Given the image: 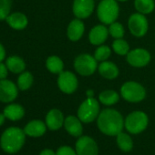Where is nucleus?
<instances>
[{
	"instance_id": "nucleus-1",
	"label": "nucleus",
	"mask_w": 155,
	"mask_h": 155,
	"mask_svg": "<svg viewBox=\"0 0 155 155\" xmlns=\"http://www.w3.org/2000/svg\"><path fill=\"white\" fill-rule=\"evenodd\" d=\"M97 121L100 130L109 136H117L124 127L122 115L113 109H105L101 111Z\"/></svg>"
},
{
	"instance_id": "nucleus-2",
	"label": "nucleus",
	"mask_w": 155,
	"mask_h": 155,
	"mask_svg": "<svg viewBox=\"0 0 155 155\" xmlns=\"http://www.w3.org/2000/svg\"><path fill=\"white\" fill-rule=\"evenodd\" d=\"M26 140V133L24 130L18 127L8 128L0 137L1 149L9 154L18 152L24 146Z\"/></svg>"
},
{
	"instance_id": "nucleus-3",
	"label": "nucleus",
	"mask_w": 155,
	"mask_h": 155,
	"mask_svg": "<svg viewBox=\"0 0 155 155\" xmlns=\"http://www.w3.org/2000/svg\"><path fill=\"white\" fill-rule=\"evenodd\" d=\"M98 19L106 26L118 20L120 16V6L116 0H101L96 9Z\"/></svg>"
},
{
	"instance_id": "nucleus-4",
	"label": "nucleus",
	"mask_w": 155,
	"mask_h": 155,
	"mask_svg": "<svg viewBox=\"0 0 155 155\" xmlns=\"http://www.w3.org/2000/svg\"><path fill=\"white\" fill-rule=\"evenodd\" d=\"M120 93L123 100L131 103L140 102L146 97L145 88L140 83L134 81L124 82L120 87Z\"/></svg>"
},
{
	"instance_id": "nucleus-5",
	"label": "nucleus",
	"mask_w": 155,
	"mask_h": 155,
	"mask_svg": "<svg viewBox=\"0 0 155 155\" xmlns=\"http://www.w3.org/2000/svg\"><path fill=\"white\" fill-rule=\"evenodd\" d=\"M75 71L82 76V77H90L92 76L96 70H98V61L94 58V56L90 55L88 53H82L77 56L73 62Z\"/></svg>"
},
{
	"instance_id": "nucleus-6",
	"label": "nucleus",
	"mask_w": 155,
	"mask_h": 155,
	"mask_svg": "<svg viewBox=\"0 0 155 155\" xmlns=\"http://www.w3.org/2000/svg\"><path fill=\"white\" fill-rule=\"evenodd\" d=\"M100 103L93 98H87L78 109V117L84 123H90L98 119L100 114Z\"/></svg>"
},
{
	"instance_id": "nucleus-7",
	"label": "nucleus",
	"mask_w": 155,
	"mask_h": 155,
	"mask_svg": "<svg viewBox=\"0 0 155 155\" xmlns=\"http://www.w3.org/2000/svg\"><path fill=\"white\" fill-rule=\"evenodd\" d=\"M149 118L147 114L140 110H135L130 113L124 120V126L126 130L132 134L142 132L147 128Z\"/></svg>"
},
{
	"instance_id": "nucleus-8",
	"label": "nucleus",
	"mask_w": 155,
	"mask_h": 155,
	"mask_svg": "<svg viewBox=\"0 0 155 155\" xmlns=\"http://www.w3.org/2000/svg\"><path fill=\"white\" fill-rule=\"evenodd\" d=\"M128 28L135 38L144 37L149 30V21L146 16L139 12L131 14L128 19Z\"/></svg>"
},
{
	"instance_id": "nucleus-9",
	"label": "nucleus",
	"mask_w": 155,
	"mask_h": 155,
	"mask_svg": "<svg viewBox=\"0 0 155 155\" xmlns=\"http://www.w3.org/2000/svg\"><path fill=\"white\" fill-rule=\"evenodd\" d=\"M58 87L65 94L74 93L79 87V81L76 74L69 70H63L58 77Z\"/></svg>"
},
{
	"instance_id": "nucleus-10",
	"label": "nucleus",
	"mask_w": 155,
	"mask_h": 155,
	"mask_svg": "<svg viewBox=\"0 0 155 155\" xmlns=\"http://www.w3.org/2000/svg\"><path fill=\"white\" fill-rule=\"evenodd\" d=\"M151 59L150 53L142 48H137L129 51L126 56V60L129 65L133 68H140L146 67Z\"/></svg>"
},
{
	"instance_id": "nucleus-11",
	"label": "nucleus",
	"mask_w": 155,
	"mask_h": 155,
	"mask_svg": "<svg viewBox=\"0 0 155 155\" xmlns=\"http://www.w3.org/2000/svg\"><path fill=\"white\" fill-rule=\"evenodd\" d=\"M95 10V0H73L72 12L75 18L86 19L90 18Z\"/></svg>"
},
{
	"instance_id": "nucleus-12",
	"label": "nucleus",
	"mask_w": 155,
	"mask_h": 155,
	"mask_svg": "<svg viewBox=\"0 0 155 155\" xmlns=\"http://www.w3.org/2000/svg\"><path fill=\"white\" fill-rule=\"evenodd\" d=\"M18 94V87L8 80H0V101L9 103L15 101Z\"/></svg>"
},
{
	"instance_id": "nucleus-13",
	"label": "nucleus",
	"mask_w": 155,
	"mask_h": 155,
	"mask_svg": "<svg viewBox=\"0 0 155 155\" xmlns=\"http://www.w3.org/2000/svg\"><path fill=\"white\" fill-rule=\"evenodd\" d=\"M98 146L95 140L89 136H82L76 142L78 155H98Z\"/></svg>"
},
{
	"instance_id": "nucleus-14",
	"label": "nucleus",
	"mask_w": 155,
	"mask_h": 155,
	"mask_svg": "<svg viewBox=\"0 0 155 155\" xmlns=\"http://www.w3.org/2000/svg\"><path fill=\"white\" fill-rule=\"evenodd\" d=\"M110 36L109 28L104 24L94 26L89 33V41L93 46H101L106 42Z\"/></svg>"
},
{
	"instance_id": "nucleus-15",
	"label": "nucleus",
	"mask_w": 155,
	"mask_h": 155,
	"mask_svg": "<svg viewBox=\"0 0 155 155\" xmlns=\"http://www.w3.org/2000/svg\"><path fill=\"white\" fill-rule=\"evenodd\" d=\"M85 32V25L82 19H72L67 28V37L72 42H77L82 38Z\"/></svg>"
},
{
	"instance_id": "nucleus-16",
	"label": "nucleus",
	"mask_w": 155,
	"mask_h": 155,
	"mask_svg": "<svg viewBox=\"0 0 155 155\" xmlns=\"http://www.w3.org/2000/svg\"><path fill=\"white\" fill-rule=\"evenodd\" d=\"M98 71L100 75L106 80H115L120 75V69L118 66L111 61L106 60L100 63L98 67Z\"/></svg>"
},
{
	"instance_id": "nucleus-17",
	"label": "nucleus",
	"mask_w": 155,
	"mask_h": 155,
	"mask_svg": "<svg viewBox=\"0 0 155 155\" xmlns=\"http://www.w3.org/2000/svg\"><path fill=\"white\" fill-rule=\"evenodd\" d=\"M65 118L63 113L58 109L50 110L46 116V125L51 130H57L64 125Z\"/></svg>"
},
{
	"instance_id": "nucleus-18",
	"label": "nucleus",
	"mask_w": 155,
	"mask_h": 155,
	"mask_svg": "<svg viewBox=\"0 0 155 155\" xmlns=\"http://www.w3.org/2000/svg\"><path fill=\"white\" fill-rule=\"evenodd\" d=\"M81 122L82 121L79 119V117L69 115L65 119L64 127L70 135L74 137H80L83 131Z\"/></svg>"
},
{
	"instance_id": "nucleus-19",
	"label": "nucleus",
	"mask_w": 155,
	"mask_h": 155,
	"mask_svg": "<svg viewBox=\"0 0 155 155\" xmlns=\"http://www.w3.org/2000/svg\"><path fill=\"white\" fill-rule=\"evenodd\" d=\"M47 130V125L42 120H34L29 121L24 128V131L26 135L29 137H41L45 134Z\"/></svg>"
},
{
	"instance_id": "nucleus-20",
	"label": "nucleus",
	"mask_w": 155,
	"mask_h": 155,
	"mask_svg": "<svg viewBox=\"0 0 155 155\" xmlns=\"http://www.w3.org/2000/svg\"><path fill=\"white\" fill-rule=\"evenodd\" d=\"M6 20L8 26L16 30H22L28 24V19L27 16L20 12L9 14L8 17L6 18Z\"/></svg>"
},
{
	"instance_id": "nucleus-21",
	"label": "nucleus",
	"mask_w": 155,
	"mask_h": 155,
	"mask_svg": "<svg viewBox=\"0 0 155 155\" xmlns=\"http://www.w3.org/2000/svg\"><path fill=\"white\" fill-rule=\"evenodd\" d=\"M4 115L6 116L7 119L12 121L19 120H21L24 115H25V110L24 108L19 105V104H9L8 105L4 110H3Z\"/></svg>"
},
{
	"instance_id": "nucleus-22",
	"label": "nucleus",
	"mask_w": 155,
	"mask_h": 155,
	"mask_svg": "<svg viewBox=\"0 0 155 155\" xmlns=\"http://www.w3.org/2000/svg\"><path fill=\"white\" fill-rule=\"evenodd\" d=\"M6 65L11 72L15 74H19L24 72L26 68V63L24 59L18 56H12L7 58L6 60Z\"/></svg>"
},
{
	"instance_id": "nucleus-23",
	"label": "nucleus",
	"mask_w": 155,
	"mask_h": 155,
	"mask_svg": "<svg viewBox=\"0 0 155 155\" xmlns=\"http://www.w3.org/2000/svg\"><path fill=\"white\" fill-rule=\"evenodd\" d=\"M120 101V94L113 90H105L99 95V101L105 106H112Z\"/></svg>"
},
{
	"instance_id": "nucleus-24",
	"label": "nucleus",
	"mask_w": 155,
	"mask_h": 155,
	"mask_svg": "<svg viewBox=\"0 0 155 155\" xmlns=\"http://www.w3.org/2000/svg\"><path fill=\"white\" fill-rule=\"evenodd\" d=\"M46 68L52 74H59L64 70V62L58 56H50L46 60Z\"/></svg>"
},
{
	"instance_id": "nucleus-25",
	"label": "nucleus",
	"mask_w": 155,
	"mask_h": 155,
	"mask_svg": "<svg viewBox=\"0 0 155 155\" xmlns=\"http://www.w3.org/2000/svg\"><path fill=\"white\" fill-rule=\"evenodd\" d=\"M134 8L137 12L146 16L154 11L155 1L154 0H134Z\"/></svg>"
},
{
	"instance_id": "nucleus-26",
	"label": "nucleus",
	"mask_w": 155,
	"mask_h": 155,
	"mask_svg": "<svg viewBox=\"0 0 155 155\" xmlns=\"http://www.w3.org/2000/svg\"><path fill=\"white\" fill-rule=\"evenodd\" d=\"M34 82L33 75L29 71H24L20 73L18 79V87L20 91H28L31 88Z\"/></svg>"
},
{
	"instance_id": "nucleus-27",
	"label": "nucleus",
	"mask_w": 155,
	"mask_h": 155,
	"mask_svg": "<svg viewBox=\"0 0 155 155\" xmlns=\"http://www.w3.org/2000/svg\"><path fill=\"white\" fill-rule=\"evenodd\" d=\"M111 49L119 56H127V54L130 50L129 43L123 38L114 39L111 44Z\"/></svg>"
},
{
	"instance_id": "nucleus-28",
	"label": "nucleus",
	"mask_w": 155,
	"mask_h": 155,
	"mask_svg": "<svg viewBox=\"0 0 155 155\" xmlns=\"http://www.w3.org/2000/svg\"><path fill=\"white\" fill-rule=\"evenodd\" d=\"M117 143H118V146L120 147V149L125 152L130 151L133 147V142H132L131 138L128 134H126L122 131L117 135Z\"/></svg>"
},
{
	"instance_id": "nucleus-29",
	"label": "nucleus",
	"mask_w": 155,
	"mask_h": 155,
	"mask_svg": "<svg viewBox=\"0 0 155 155\" xmlns=\"http://www.w3.org/2000/svg\"><path fill=\"white\" fill-rule=\"evenodd\" d=\"M111 51H112V49L109 46L102 44V45L97 47V48L94 51L93 56L98 62H102V61H106L110 58V57L111 55Z\"/></svg>"
},
{
	"instance_id": "nucleus-30",
	"label": "nucleus",
	"mask_w": 155,
	"mask_h": 155,
	"mask_svg": "<svg viewBox=\"0 0 155 155\" xmlns=\"http://www.w3.org/2000/svg\"><path fill=\"white\" fill-rule=\"evenodd\" d=\"M109 33L110 36L114 38V39H118V38H123L124 34H125V29L124 27L121 23H120L119 21H115L113 23H111L110 25H109Z\"/></svg>"
},
{
	"instance_id": "nucleus-31",
	"label": "nucleus",
	"mask_w": 155,
	"mask_h": 155,
	"mask_svg": "<svg viewBox=\"0 0 155 155\" xmlns=\"http://www.w3.org/2000/svg\"><path fill=\"white\" fill-rule=\"evenodd\" d=\"M12 0H0V20L6 19L10 14Z\"/></svg>"
},
{
	"instance_id": "nucleus-32",
	"label": "nucleus",
	"mask_w": 155,
	"mask_h": 155,
	"mask_svg": "<svg viewBox=\"0 0 155 155\" xmlns=\"http://www.w3.org/2000/svg\"><path fill=\"white\" fill-rule=\"evenodd\" d=\"M56 155H78V154L72 148L68 146H62L57 150Z\"/></svg>"
},
{
	"instance_id": "nucleus-33",
	"label": "nucleus",
	"mask_w": 155,
	"mask_h": 155,
	"mask_svg": "<svg viewBox=\"0 0 155 155\" xmlns=\"http://www.w3.org/2000/svg\"><path fill=\"white\" fill-rule=\"evenodd\" d=\"M8 68L6 64L0 62V80H5L8 77Z\"/></svg>"
},
{
	"instance_id": "nucleus-34",
	"label": "nucleus",
	"mask_w": 155,
	"mask_h": 155,
	"mask_svg": "<svg viewBox=\"0 0 155 155\" xmlns=\"http://www.w3.org/2000/svg\"><path fill=\"white\" fill-rule=\"evenodd\" d=\"M6 57V50L2 44H0V62H2Z\"/></svg>"
},
{
	"instance_id": "nucleus-35",
	"label": "nucleus",
	"mask_w": 155,
	"mask_h": 155,
	"mask_svg": "<svg viewBox=\"0 0 155 155\" xmlns=\"http://www.w3.org/2000/svg\"><path fill=\"white\" fill-rule=\"evenodd\" d=\"M39 155H56V153L50 149H45V150H41Z\"/></svg>"
},
{
	"instance_id": "nucleus-36",
	"label": "nucleus",
	"mask_w": 155,
	"mask_h": 155,
	"mask_svg": "<svg viewBox=\"0 0 155 155\" xmlns=\"http://www.w3.org/2000/svg\"><path fill=\"white\" fill-rule=\"evenodd\" d=\"M87 98H93L94 97V91L93 90H88L86 91Z\"/></svg>"
},
{
	"instance_id": "nucleus-37",
	"label": "nucleus",
	"mask_w": 155,
	"mask_h": 155,
	"mask_svg": "<svg viewBox=\"0 0 155 155\" xmlns=\"http://www.w3.org/2000/svg\"><path fill=\"white\" fill-rule=\"evenodd\" d=\"M5 119H7V118H6V116L4 115V113H0V126H2V125L4 124Z\"/></svg>"
},
{
	"instance_id": "nucleus-38",
	"label": "nucleus",
	"mask_w": 155,
	"mask_h": 155,
	"mask_svg": "<svg viewBox=\"0 0 155 155\" xmlns=\"http://www.w3.org/2000/svg\"><path fill=\"white\" fill-rule=\"evenodd\" d=\"M116 1H118V2H127V1H129V0H116Z\"/></svg>"
},
{
	"instance_id": "nucleus-39",
	"label": "nucleus",
	"mask_w": 155,
	"mask_h": 155,
	"mask_svg": "<svg viewBox=\"0 0 155 155\" xmlns=\"http://www.w3.org/2000/svg\"><path fill=\"white\" fill-rule=\"evenodd\" d=\"M98 1H101V0H98Z\"/></svg>"
}]
</instances>
